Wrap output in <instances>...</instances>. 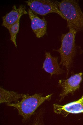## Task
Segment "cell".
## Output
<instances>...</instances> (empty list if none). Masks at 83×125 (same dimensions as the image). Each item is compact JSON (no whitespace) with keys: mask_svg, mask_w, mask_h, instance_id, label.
<instances>
[{"mask_svg":"<svg viewBox=\"0 0 83 125\" xmlns=\"http://www.w3.org/2000/svg\"><path fill=\"white\" fill-rule=\"evenodd\" d=\"M59 9L65 17L67 27L83 32V13L78 0H64L58 2Z\"/></svg>","mask_w":83,"mask_h":125,"instance_id":"1","label":"cell"},{"mask_svg":"<svg viewBox=\"0 0 83 125\" xmlns=\"http://www.w3.org/2000/svg\"><path fill=\"white\" fill-rule=\"evenodd\" d=\"M28 13L31 21V29L36 37H42L47 32V23L45 18H40L30 9H28Z\"/></svg>","mask_w":83,"mask_h":125,"instance_id":"8","label":"cell"},{"mask_svg":"<svg viewBox=\"0 0 83 125\" xmlns=\"http://www.w3.org/2000/svg\"><path fill=\"white\" fill-rule=\"evenodd\" d=\"M45 59L42 66L44 70L50 74L51 77L54 75L63 74V70L60 67L58 62V57L52 56L50 52H45Z\"/></svg>","mask_w":83,"mask_h":125,"instance_id":"9","label":"cell"},{"mask_svg":"<svg viewBox=\"0 0 83 125\" xmlns=\"http://www.w3.org/2000/svg\"><path fill=\"white\" fill-rule=\"evenodd\" d=\"M53 110L57 114L62 115L64 117L69 114L83 113V94L79 99L64 105L55 104H53Z\"/></svg>","mask_w":83,"mask_h":125,"instance_id":"6","label":"cell"},{"mask_svg":"<svg viewBox=\"0 0 83 125\" xmlns=\"http://www.w3.org/2000/svg\"><path fill=\"white\" fill-rule=\"evenodd\" d=\"M27 13L25 6L21 5L17 8L14 5L12 10L2 17V25L9 30L12 25L20 20L22 15Z\"/></svg>","mask_w":83,"mask_h":125,"instance_id":"7","label":"cell"},{"mask_svg":"<svg viewBox=\"0 0 83 125\" xmlns=\"http://www.w3.org/2000/svg\"><path fill=\"white\" fill-rule=\"evenodd\" d=\"M0 103H10L14 102H17L19 100L22 98L25 95L23 94H20L13 91L6 90L1 87L0 88Z\"/></svg>","mask_w":83,"mask_h":125,"instance_id":"10","label":"cell"},{"mask_svg":"<svg viewBox=\"0 0 83 125\" xmlns=\"http://www.w3.org/2000/svg\"><path fill=\"white\" fill-rule=\"evenodd\" d=\"M26 2L30 9L36 14L44 16L50 13H56L65 19L59 9L57 1L50 0H29Z\"/></svg>","mask_w":83,"mask_h":125,"instance_id":"4","label":"cell"},{"mask_svg":"<svg viewBox=\"0 0 83 125\" xmlns=\"http://www.w3.org/2000/svg\"><path fill=\"white\" fill-rule=\"evenodd\" d=\"M83 73L75 74L66 80H60L59 83L62 88L60 94V101H61L68 94L73 93L78 89L82 79Z\"/></svg>","mask_w":83,"mask_h":125,"instance_id":"5","label":"cell"},{"mask_svg":"<svg viewBox=\"0 0 83 125\" xmlns=\"http://www.w3.org/2000/svg\"><path fill=\"white\" fill-rule=\"evenodd\" d=\"M77 32L73 29H69L68 32L62 34L61 46L59 49L54 50L60 54L61 61L59 64L65 68L67 75L76 53L75 39Z\"/></svg>","mask_w":83,"mask_h":125,"instance_id":"2","label":"cell"},{"mask_svg":"<svg viewBox=\"0 0 83 125\" xmlns=\"http://www.w3.org/2000/svg\"><path fill=\"white\" fill-rule=\"evenodd\" d=\"M52 95L43 96L40 94H35L32 95L25 94L20 101L16 103H7L6 105L16 108L19 115L23 117V120L26 121L30 118L44 102L49 100Z\"/></svg>","mask_w":83,"mask_h":125,"instance_id":"3","label":"cell"},{"mask_svg":"<svg viewBox=\"0 0 83 125\" xmlns=\"http://www.w3.org/2000/svg\"><path fill=\"white\" fill-rule=\"evenodd\" d=\"M20 21L12 25L8 30L10 34V40L16 48L17 47L16 38L19 30Z\"/></svg>","mask_w":83,"mask_h":125,"instance_id":"11","label":"cell"}]
</instances>
